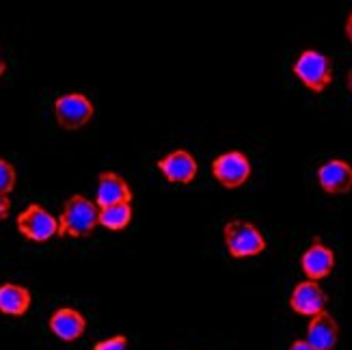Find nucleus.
Instances as JSON below:
<instances>
[{"mask_svg":"<svg viewBox=\"0 0 352 350\" xmlns=\"http://www.w3.org/2000/svg\"><path fill=\"white\" fill-rule=\"evenodd\" d=\"M100 225V206L87 199L85 195H72L58 217L60 238H87Z\"/></svg>","mask_w":352,"mask_h":350,"instance_id":"nucleus-1","label":"nucleus"},{"mask_svg":"<svg viewBox=\"0 0 352 350\" xmlns=\"http://www.w3.org/2000/svg\"><path fill=\"white\" fill-rule=\"evenodd\" d=\"M223 238L227 253L234 260H249L266 251V238L259 227L244 219H232L223 227Z\"/></svg>","mask_w":352,"mask_h":350,"instance_id":"nucleus-2","label":"nucleus"},{"mask_svg":"<svg viewBox=\"0 0 352 350\" xmlns=\"http://www.w3.org/2000/svg\"><path fill=\"white\" fill-rule=\"evenodd\" d=\"M292 72L311 94H322L333 83V63L331 58L318 50H302L294 61Z\"/></svg>","mask_w":352,"mask_h":350,"instance_id":"nucleus-3","label":"nucleus"},{"mask_svg":"<svg viewBox=\"0 0 352 350\" xmlns=\"http://www.w3.org/2000/svg\"><path fill=\"white\" fill-rule=\"evenodd\" d=\"M15 225L26 240L37 242V245L50 242L54 236H58V219L41 204H28L15 219Z\"/></svg>","mask_w":352,"mask_h":350,"instance_id":"nucleus-4","label":"nucleus"},{"mask_svg":"<svg viewBox=\"0 0 352 350\" xmlns=\"http://www.w3.org/2000/svg\"><path fill=\"white\" fill-rule=\"evenodd\" d=\"M212 175L227 190L244 186L251 177V160L240 149H229L212 160Z\"/></svg>","mask_w":352,"mask_h":350,"instance_id":"nucleus-5","label":"nucleus"},{"mask_svg":"<svg viewBox=\"0 0 352 350\" xmlns=\"http://www.w3.org/2000/svg\"><path fill=\"white\" fill-rule=\"evenodd\" d=\"M96 115V106L85 94H65L54 100L56 124L65 130L85 128Z\"/></svg>","mask_w":352,"mask_h":350,"instance_id":"nucleus-6","label":"nucleus"},{"mask_svg":"<svg viewBox=\"0 0 352 350\" xmlns=\"http://www.w3.org/2000/svg\"><path fill=\"white\" fill-rule=\"evenodd\" d=\"M158 171L162 173V177L171 184H179V186H186L197 177L199 171V164L195 160V156L190 154L188 149H173L169 151L166 156H162L158 162Z\"/></svg>","mask_w":352,"mask_h":350,"instance_id":"nucleus-7","label":"nucleus"},{"mask_svg":"<svg viewBox=\"0 0 352 350\" xmlns=\"http://www.w3.org/2000/svg\"><path fill=\"white\" fill-rule=\"evenodd\" d=\"M327 303H329L327 292L314 279H305V281L296 283L292 294H289V309L296 311L298 316L311 318L320 311H324Z\"/></svg>","mask_w":352,"mask_h":350,"instance_id":"nucleus-8","label":"nucleus"},{"mask_svg":"<svg viewBox=\"0 0 352 350\" xmlns=\"http://www.w3.org/2000/svg\"><path fill=\"white\" fill-rule=\"evenodd\" d=\"M300 268H302V275L314 281H322L331 277V272L335 268L333 249H329L320 238H314L311 245L300 255Z\"/></svg>","mask_w":352,"mask_h":350,"instance_id":"nucleus-9","label":"nucleus"},{"mask_svg":"<svg viewBox=\"0 0 352 350\" xmlns=\"http://www.w3.org/2000/svg\"><path fill=\"white\" fill-rule=\"evenodd\" d=\"M318 186L327 195H346L352 190V164L340 158L318 166Z\"/></svg>","mask_w":352,"mask_h":350,"instance_id":"nucleus-10","label":"nucleus"},{"mask_svg":"<svg viewBox=\"0 0 352 350\" xmlns=\"http://www.w3.org/2000/svg\"><path fill=\"white\" fill-rule=\"evenodd\" d=\"M52 336L60 342H76L85 336L87 318L76 307H58L48 320Z\"/></svg>","mask_w":352,"mask_h":350,"instance_id":"nucleus-11","label":"nucleus"},{"mask_svg":"<svg viewBox=\"0 0 352 350\" xmlns=\"http://www.w3.org/2000/svg\"><path fill=\"white\" fill-rule=\"evenodd\" d=\"M338 340H340V325L327 309L311 316L307 327V342L316 350H333L338 346Z\"/></svg>","mask_w":352,"mask_h":350,"instance_id":"nucleus-12","label":"nucleus"},{"mask_svg":"<svg viewBox=\"0 0 352 350\" xmlns=\"http://www.w3.org/2000/svg\"><path fill=\"white\" fill-rule=\"evenodd\" d=\"M130 201L132 204V188L128 182L113 173V171H106V173H100L98 177V193H96V204L100 208H106V206H115V204H126Z\"/></svg>","mask_w":352,"mask_h":350,"instance_id":"nucleus-13","label":"nucleus"},{"mask_svg":"<svg viewBox=\"0 0 352 350\" xmlns=\"http://www.w3.org/2000/svg\"><path fill=\"white\" fill-rule=\"evenodd\" d=\"M30 305H33V296L30 290L20 283H3L0 285V314L20 318L26 316Z\"/></svg>","mask_w":352,"mask_h":350,"instance_id":"nucleus-14","label":"nucleus"},{"mask_svg":"<svg viewBox=\"0 0 352 350\" xmlns=\"http://www.w3.org/2000/svg\"><path fill=\"white\" fill-rule=\"evenodd\" d=\"M132 204H115V206H106L100 208V225L104 230H111V232H121L132 223Z\"/></svg>","mask_w":352,"mask_h":350,"instance_id":"nucleus-15","label":"nucleus"},{"mask_svg":"<svg viewBox=\"0 0 352 350\" xmlns=\"http://www.w3.org/2000/svg\"><path fill=\"white\" fill-rule=\"evenodd\" d=\"M15 179H18V175H15V166L0 158V193L9 195L15 188Z\"/></svg>","mask_w":352,"mask_h":350,"instance_id":"nucleus-16","label":"nucleus"},{"mask_svg":"<svg viewBox=\"0 0 352 350\" xmlns=\"http://www.w3.org/2000/svg\"><path fill=\"white\" fill-rule=\"evenodd\" d=\"M94 350H128V338L126 336H113L109 340H102L94 346Z\"/></svg>","mask_w":352,"mask_h":350,"instance_id":"nucleus-17","label":"nucleus"},{"mask_svg":"<svg viewBox=\"0 0 352 350\" xmlns=\"http://www.w3.org/2000/svg\"><path fill=\"white\" fill-rule=\"evenodd\" d=\"M11 212V199L7 193H0V221H5Z\"/></svg>","mask_w":352,"mask_h":350,"instance_id":"nucleus-18","label":"nucleus"},{"mask_svg":"<svg viewBox=\"0 0 352 350\" xmlns=\"http://www.w3.org/2000/svg\"><path fill=\"white\" fill-rule=\"evenodd\" d=\"M287 350H316V348L307 340H294L292 346H289Z\"/></svg>","mask_w":352,"mask_h":350,"instance_id":"nucleus-19","label":"nucleus"},{"mask_svg":"<svg viewBox=\"0 0 352 350\" xmlns=\"http://www.w3.org/2000/svg\"><path fill=\"white\" fill-rule=\"evenodd\" d=\"M346 37H348L350 43H352V13L348 15V22H346Z\"/></svg>","mask_w":352,"mask_h":350,"instance_id":"nucleus-20","label":"nucleus"},{"mask_svg":"<svg viewBox=\"0 0 352 350\" xmlns=\"http://www.w3.org/2000/svg\"><path fill=\"white\" fill-rule=\"evenodd\" d=\"M5 72H7V61L3 56V50H0V78L5 76Z\"/></svg>","mask_w":352,"mask_h":350,"instance_id":"nucleus-21","label":"nucleus"},{"mask_svg":"<svg viewBox=\"0 0 352 350\" xmlns=\"http://www.w3.org/2000/svg\"><path fill=\"white\" fill-rule=\"evenodd\" d=\"M346 85H348V89H350V94H352V69L348 72V78H346Z\"/></svg>","mask_w":352,"mask_h":350,"instance_id":"nucleus-22","label":"nucleus"}]
</instances>
